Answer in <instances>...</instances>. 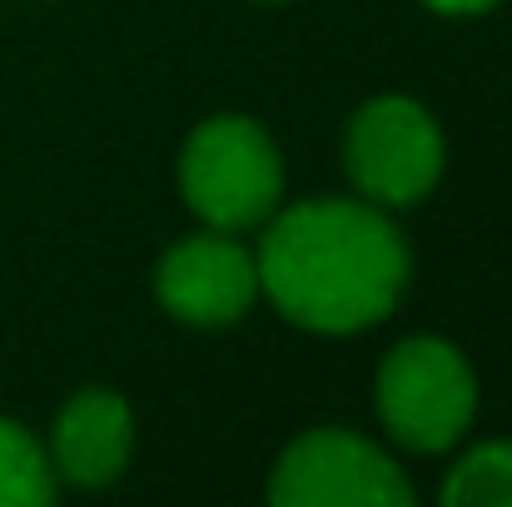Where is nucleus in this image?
I'll list each match as a JSON object with an SVG mask.
<instances>
[{
    "mask_svg": "<svg viewBox=\"0 0 512 507\" xmlns=\"http://www.w3.org/2000/svg\"><path fill=\"white\" fill-rule=\"evenodd\" d=\"M254 254L269 304L309 334L383 324L413 274L403 229L368 199H309L264 219Z\"/></svg>",
    "mask_w": 512,
    "mask_h": 507,
    "instance_id": "nucleus-1",
    "label": "nucleus"
},
{
    "mask_svg": "<svg viewBox=\"0 0 512 507\" xmlns=\"http://www.w3.org/2000/svg\"><path fill=\"white\" fill-rule=\"evenodd\" d=\"M50 468L75 488H110L135 453V413L115 388H80L50 428Z\"/></svg>",
    "mask_w": 512,
    "mask_h": 507,
    "instance_id": "nucleus-7",
    "label": "nucleus"
},
{
    "mask_svg": "<svg viewBox=\"0 0 512 507\" xmlns=\"http://www.w3.org/2000/svg\"><path fill=\"white\" fill-rule=\"evenodd\" d=\"M269 5H279V0H269Z\"/></svg>",
    "mask_w": 512,
    "mask_h": 507,
    "instance_id": "nucleus-11",
    "label": "nucleus"
},
{
    "mask_svg": "<svg viewBox=\"0 0 512 507\" xmlns=\"http://www.w3.org/2000/svg\"><path fill=\"white\" fill-rule=\"evenodd\" d=\"M179 194L219 234L259 229L284 194V160L269 130L249 115L204 120L179 155Z\"/></svg>",
    "mask_w": 512,
    "mask_h": 507,
    "instance_id": "nucleus-2",
    "label": "nucleus"
},
{
    "mask_svg": "<svg viewBox=\"0 0 512 507\" xmlns=\"http://www.w3.org/2000/svg\"><path fill=\"white\" fill-rule=\"evenodd\" d=\"M428 10H438V15H483V10H493L498 0H423Z\"/></svg>",
    "mask_w": 512,
    "mask_h": 507,
    "instance_id": "nucleus-10",
    "label": "nucleus"
},
{
    "mask_svg": "<svg viewBox=\"0 0 512 507\" xmlns=\"http://www.w3.org/2000/svg\"><path fill=\"white\" fill-rule=\"evenodd\" d=\"M443 507H512V443H478L443 478Z\"/></svg>",
    "mask_w": 512,
    "mask_h": 507,
    "instance_id": "nucleus-9",
    "label": "nucleus"
},
{
    "mask_svg": "<svg viewBox=\"0 0 512 507\" xmlns=\"http://www.w3.org/2000/svg\"><path fill=\"white\" fill-rule=\"evenodd\" d=\"M55 493L60 478L50 453L15 418H0V507H50Z\"/></svg>",
    "mask_w": 512,
    "mask_h": 507,
    "instance_id": "nucleus-8",
    "label": "nucleus"
},
{
    "mask_svg": "<svg viewBox=\"0 0 512 507\" xmlns=\"http://www.w3.org/2000/svg\"><path fill=\"white\" fill-rule=\"evenodd\" d=\"M343 169L378 209H403L433 194L443 174V130L408 95H373L353 110L343 135Z\"/></svg>",
    "mask_w": 512,
    "mask_h": 507,
    "instance_id": "nucleus-4",
    "label": "nucleus"
},
{
    "mask_svg": "<svg viewBox=\"0 0 512 507\" xmlns=\"http://www.w3.org/2000/svg\"><path fill=\"white\" fill-rule=\"evenodd\" d=\"M155 294L165 314L194 329L239 324L259 299V264L234 234H189L155 269Z\"/></svg>",
    "mask_w": 512,
    "mask_h": 507,
    "instance_id": "nucleus-6",
    "label": "nucleus"
},
{
    "mask_svg": "<svg viewBox=\"0 0 512 507\" xmlns=\"http://www.w3.org/2000/svg\"><path fill=\"white\" fill-rule=\"evenodd\" d=\"M373 408L383 428L413 448V453H443L453 448L473 413H478V378L463 348L438 334L403 338L383 363L373 383Z\"/></svg>",
    "mask_w": 512,
    "mask_h": 507,
    "instance_id": "nucleus-3",
    "label": "nucleus"
},
{
    "mask_svg": "<svg viewBox=\"0 0 512 507\" xmlns=\"http://www.w3.org/2000/svg\"><path fill=\"white\" fill-rule=\"evenodd\" d=\"M274 507H408L413 483L403 468L348 428H314L284 448L269 478Z\"/></svg>",
    "mask_w": 512,
    "mask_h": 507,
    "instance_id": "nucleus-5",
    "label": "nucleus"
}]
</instances>
